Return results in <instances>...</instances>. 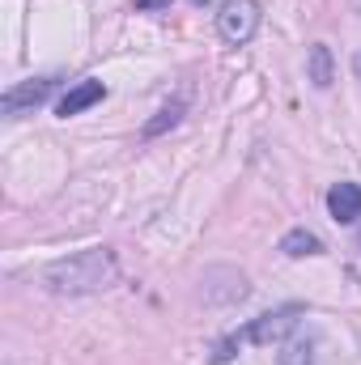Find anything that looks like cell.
Listing matches in <instances>:
<instances>
[{
    "mask_svg": "<svg viewBox=\"0 0 361 365\" xmlns=\"http://www.w3.org/2000/svg\"><path fill=\"white\" fill-rule=\"evenodd\" d=\"M357 9H361V0H357Z\"/></svg>",
    "mask_w": 361,
    "mask_h": 365,
    "instance_id": "4fadbf2b",
    "label": "cell"
},
{
    "mask_svg": "<svg viewBox=\"0 0 361 365\" xmlns=\"http://www.w3.org/2000/svg\"><path fill=\"white\" fill-rule=\"evenodd\" d=\"M56 86H60V77H34V81H21V86L4 90V98H0V110H4L9 119H21L26 110L43 106V102L56 93Z\"/></svg>",
    "mask_w": 361,
    "mask_h": 365,
    "instance_id": "277c9868",
    "label": "cell"
},
{
    "mask_svg": "<svg viewBox=\"0 0 361 365\" xmlns=\"http://www.w3.org/2000/svg\"><path fill=\"white\" fill-rule=\"evenodd\" d=\"M255 30H260V4L255 0H221V9H217V34L230 47L251 43Z\"/></svg>",
    "mask_w": 361,
    "mask_h": 365,
    "instance_id": "7a4b0ae2",
    "label": "cell"
},
{
    "mask_svg": "<svg viewBox=\"0 0 361 365\" xmlns=\"http://www.w3.org/2000/svg\"><path fill=\"white\" fill-rule=\"evenodd\" d=\"M327 212H332V221L353 225L361 217V187L357 182H336V187L327 191Z\"/></svg>",
    "mask_w": 361,
    "mask_h": 365,
    "instance_id": "8992f818",
    "label": "cell"
},
{
    "mask_svg": "<svg viewBox=\"0 0 361 365\" xmlns=\"http://www.w3.org/2000/svg\"><path fill=\"white\" fill-rule=\"evenodd\" d=\"M302 314H306V306H298V302H289V306H276L268 314H260L238 340H251V344H272V340H289L293 331H298V323H302Z\"/></svg>",
    "mask_w": 361,
    "mask_h": 365,
    "instance_id": "3957f363",
    "label": "cell"
},
{
    "mask_svg": "<svg viewBox=\"0 0 361 365\" xmlns=\"http://www.w3.org/2000/svg\"><path fill=\"white\" fill-rule=\"evenodd\" d=\"M102 98H106V86H102V81H93V77H86V81H77L73 90L56 102V115H60V119H73V115L90 110L93 102H102Z\"/></svg>",
    "mask_w": 361,
    "mask_h": 365,
    "instance_id": "5b68a950",
    "label": "cell"
},
{
    "mask_svg": "<svg viewBox=\"0 0 361 365\" xmlns=\"http://www.w3.org/2000/svg\"><path fill=\"white\" fill-rule=\"evenodd\" d=\"M280 251H285L289 259H306V255H323V242H319L310 230H289V234L280 238Z\"/></svg>",
    "mask_w": 361,
    "mask_h": 365,
    "instance_id": "9c48e42d",
    "label": "cell"
},
{
    "mask_svg": "<svg viewBox=\"0 0 361 365\" xmlns=\"http://www.w3.org/2000/svg\"><path fill=\"white\" fill-rule=\"evenodd\" d=\"M306 77H310L315 90H327V86L336 81V64H332V47H327V43H315V47L306 51Z\"/></svg>",
    "mask_w": 361,
    "mask_h": 365,
    "instance_id": "52a82bcc",
    "label": "cell"
},
{
    "mask_svg": "<svg viewBox=\"0 0 361 365\" xmlns=\"http://www.w3.org/2000/svg\"><path fill=\"white\" fill-rule=\"evenodd\" d=\"M179 119H183V102H171V106H162V110H158V119H153V123H145V136H162V132H166V128H175Z\"/></svg>",
    "mask_w": 361,
    "mask_h": 365,
    "instance_id": "30bf717a",
    "label": "cell"
},
{
    "mask_svg": "<svg viewBox=\"0 0 361 365\" xmlns=\"http://www.w3.org/2000/svg\"><path fill=\"white\" fill-rule=\"evenodd\" d=\"M158 4H166V0H136V9H158Z\"/></svg>",
    "mask_w": 361,
    "mask_h": 365,
    "instance_id": "8fae6325",
    "label": "cell"
},
{
    "mask_svg": "<svg viewBox=\"0 0 361 365\" xmlns=\"http://www.w3.org/2000/svg\"><path fill=\"white\" fill-rule=\"evenodd\" d=\"M276 365H315V336H310V331H293V336L280 344Z\"/></svg>",
    "mask_w": 361,
    "mask_h": 365,
    "instance_id": "ba28073f",
    "label": "cell"
},
{
    "mask_svg": "<svg viewBox=\"0 0 361 365\" xmlns=\"http://www.w3.org/2000/svg\"><path fill=\"white\" fill-rule=\"evenodd\" d=\"M39 280H43L47 293L86 297V293H106V289L119 280V264H115V251L90 247V251H77V255H68V259L47 264Z\"/></svg>",
    "mask_w": 361,
    "mask_h": 365,
    "instance_id": "6da1fadb",
    "label": "cell"
},
{
    "mask_svg": "<svg viewBox=\"0 0 361 365\" xmlns=\"http://www.w3.org/2000/svg\"><path fill=\"white\" fill-rule=\"evenodd\" d=\"M195 4H204V0H195Z\"/></svg>",
    "mask_w": 361,
    "mask_h": 365,
    "instance_id": "7c38bea8",
    "label": "cell"
}]
</instances>
